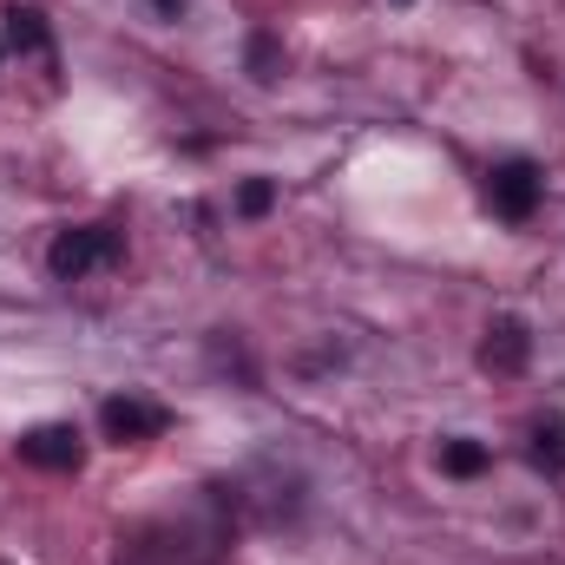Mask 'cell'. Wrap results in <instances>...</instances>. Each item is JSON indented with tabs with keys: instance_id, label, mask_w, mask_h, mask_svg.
<instances>
[{
	"instance_id": "6da1fadb",
	"label": "cell",
	"mask_w": 565,
	"mask_h": 565,
	"mask_svg": "<svg viewBox=\"0 0 565 565\" xmlns=\"http://www.w3.org/2000/svg\"><path fill=\"white\" fill-rule=\"evenodd\" d=\"M119 231L113 224H79V231H60L53 237V250H46V270L60 282H79L86 270H106V264H119Z\"/></svg>"
},
{
	"instance_id": "7a4b0ae2",
	"label": "cell",
	"mask_w": 565,
	"mask_h": 565,
	"mask_svg": "<svg viewBox=\"0 0 565 565\" xmlns=\"http://www.w3.org/2000/svg\"><path fill=\"white\" fill-rule=\"evenodd\" d=\"M487 198H493V211H500L507 224H526V217L540 211V164H533V158H507V164H493Z\"/></svg>"
},
{
	"instance_id": "3957f363",
	"label": "cell",
	"mask_w": 565,
	"mask_h": 565,
	"mask_svg": "<svg viewBox=\"0 0 565 565\" xmlns=\"http://www.w3.org/2000/svg\"><path fill=\"white\" fill-rule=\"evenodd\" d=\"M20 460H26V467H46V473H73V467L86 460L79 427H66V422L26 427V434H20Z\"/></svg>"
},
{
	"instance_id": "277c9868",
	"label": "cell",
	"mask_w": 565,
	"mask_h": 565,
	"mask_svg": "<svg viewBox=\"0 0 565 565\" xmlns=\"http://www.w3.org/2000/svg\"><path fill=\"white\" fill-rule=\"evenodd\" d=\"M526 355H533V335H526L520 316H500V322L487 329V342H480V369H493V375H520Z\"/></svg>"
},
{
	"instance_id": "5b68a950",
	"label": "cell",
	"mask_w": 565,
	"mask_h": 565,
	"mask_svg": "<svg viewBox=\"0 0 565 565\" xmlns=\"http://www.w3.org/2000/svg\"><path fill=\"white\" fill-rule=\"evenodd\" d=\"M99 422H106V434L126 447V440H151V434L164 427V415H158L151 402H139V395H113V402L99 408Z\"/></svg>"
},
{
	"instance_id": "8992f818",
	"label": "cell",
	"mask_w": 565,
	"mask_h": 565,
	"mask_svg": "<svg viewBox=\"0 0 565 565\" xmlns=\"http://www.w3.org/2000/svg\"><path fill=\"white\" fill-rule=\"evenodd\" d=\"M7 46L13 53H40L46 46V13L40 7H7Z\"/></svg>"
},
{
	"instance_id": "52a82bcc",
	"label": "cell",
	"mask_w": 565,
	"mask_h": 565,
	"mask_svg": "<svg viewBox=\"0 0 565 565\" xmlns=\"http://www.w3.org/2000/svg\"><path fill=\"white\" fill-rule=\"evenodd\" d=\"M440 467H447L454 480H473V473H487V447H480V440H447V447H440Z\"/></svg>"
},
{
	"instance_id": "ba28073f",
	"label": "cell",
	"mask_w": 565,
	"mask_h": 565,
	"mask_svg": "<svg viewBox=\"0 0 565 565\" xmlns=\"http://www.w3.org/2000/svg\"><path fill=\"white\" fill-rule=\"evenodd\" d=\"M533 460H540L546 473H565V422H540V434H533Z\"/></svg>"
},
{
	"instance_id": "9c48e42d",
	"label": "cell",
	"mask_w": 565,
	"mask_h": 565,
	"mask_svg": "<svg viewBox=\"0 0 565 565\" xmlns=\"http://www.w3.org/2000/svg\"><path fill=\"white\" fill-rule=\"evenodd\" d=\"M277 66H282V46L270 33H250V73L257 79H277Z\"/></svg>"
},
{
	"instance_id": "30bf717a",
	"label": "cell",
	"mask_w": 565,
	"mask_h": 565,
	"mask_svg": "<svg viewBox=\"0 0 565 565\" xmlns=\"http://www.w3.org/2000/svg\"><path fill=\"white\" fill-rule=\"evenodd\" d=\"M270 204H277V184H270V178H250V184L237 191V211H244V217H264Z\"/></svg>"
}]
</instances>
